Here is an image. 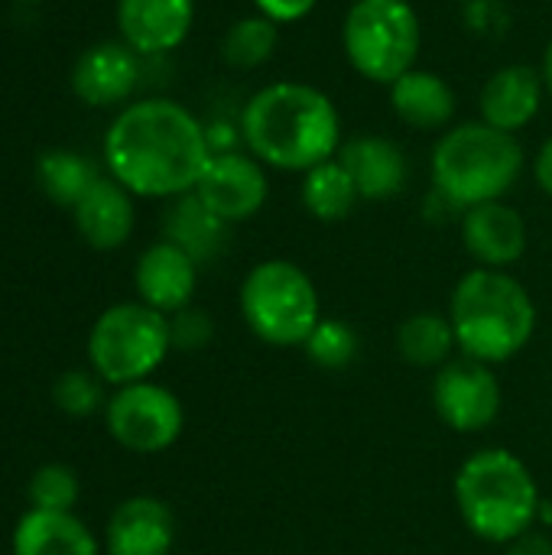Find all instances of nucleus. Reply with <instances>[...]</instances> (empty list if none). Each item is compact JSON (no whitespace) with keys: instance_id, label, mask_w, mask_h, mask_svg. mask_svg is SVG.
<instances>
[{"instance_id":"f257e3e1","label":"nucleus","mask_w":552,"mask_h":555,"mask_svg":"<svg viewBox=\"0 0 552 555\" xmlns=\"http://www.w3.org/2000/svg\"><path fill=\"white\" fill-rule=\"evenodd\" d=\"M211 153V140L195 114L166 98L124 107L104 137L111 179L143 198L192 192Z\"/></svg>"},{"instance_id":"f03ea898","label":"nucleus","mask_w":552,"mask_h":555,"mask_svg":"<svg viewBox=\"0 0 552 555\" xmlns=\"http://www.w3.org/2000/svg\"><path fill=\"white\" fill-rule=\"evenodd\" d=\"M241 137L260 163L309 172L338 156L342 117L325 91L303 81H273L244 104Z\"/></svg>"},{"instance_id":"7ed1b4c3","label":"nucleus","mask_w":552,"mask_h":555,"mask_svg":"<svg viewBox=\"0 0 552 555\" xmlns=\"http://www.w3.org/2000/svg\"><path fill=\"white\" fill-rule=\"evenodd\" d=\"M455 345L482 364L517 358L537 328V306L521 280L504 270L478 267L465 273L449 302Z\"/></svg>"},{"instance_id":"20e7f679","label":"nucleus","mask_w":552,"mask_h":555,"mask_svg":"<svg viewBox=\"0 0 552 555\" xmlns=\"http://www.w3.org/2000/svg\"><path fill=\"white\" fill-rule=\"evenodd\" d=\"M455 504L485 543H514L530 533L543 507L530 468L508 449H482L459 468Z\"/></svg>"},{"instance_id":"39448f33","label":"nucleus","mask_w":552,"mask_h":555,"mask_svg":"<svg viewBox=\"0 0 552 555\" xmlns=\"http://www.w3.org/2000/svg\"><path fill=\"white\" fill-rule=\"evenodd\" d=\"M524 169V146L485 120L452 127L433 150V185L459 208L501 202Z\"/></svg>"},{"instance_id":"423d86ee","label":"nucleus","mask_w":552,"mask_h":555,"mask_svg":"<svg viewBox=\"0 0 552 555\" xmlns=\"http://www.w3.org/2000/svg\"><path fill=\"white\" fill-rule=\"evenodd\" d=\"M241 315L260 341L296 348L306 345L322 322V306L306 270L290 260H264L244 276Z\"/></svg>"},{"instance_id":"0eeeda50","label":"nucleus","mask_w":552,"mask_h":555,"mask_svg":"<svg viewBox=\"0 0 552 555\" xmlns=\"http://www.w3.org/2000/svg\"><path fill=\"white\" fill-rule=\"evenodd\" d=\"M423 29L407 0H355L342 26V46L358 75L394 85L416 68Z\"/></svg>"},{"instance_id":"6e6552de","label":"nucleus","mask_w":552,"mask_h":555,"mask_svg":"<svg viewBox=\"0 0 552 555\" xmlns=\"http://www.w3.org/2000/svg\"><path fill=\"white\" fill-rule=\"evenodd\" d=\"M169 319L143 302H117L98 315L88 335V361L107 384L146 380L169 354Z\"/></svg>"},{"instance_id":"1a4fd4ad","label":"nucleus","mask_w":552,"mask_h":555,"mask_svg":"<svg viewBox=\"0 0 552 555\" xmlns=\"http://www.w3.org/2000/svg\"><path fill=\"white\" fill-rule=\"evenodd\" d=\"M104 420H107L111 439L120 449L137 452V455L166 452L182 436V426H185V413L176 393L150 380L120 387L107 400Z\"/></svg>"},{"instance_id":"9d476101","label":"nucleus","mask_w":552,"mask_h":555,"mask_svg":"<svg viewBox=\"0 0 552 555\" xmlns=\"http://www.w3.org/2000/svg\"><path fill=\"white\" fill-rule=\"evenodd\" d=\"M433 406L455 433H482L501 413V384L491 364L475 358L446 361L433 380Z\"/></svg>"},{"instance_id":"9b49d317","label":"nucleus","mask_w":552,"mask_h":555,"mask_svg":"<svg viewBox=\"0 0 552 555\" xmlns=\"http://www.w3.org/2000/svg\"><path fill=\"white\" fill-rule=\"evenodd\" d=\"M192 195L215 218L231 224V221H247L264 208L270 195V182L257 156L224 150V153H211Z\"/></svg>"},{"instance_id":"f8f14e48","label":"nucleus","mask_w":552,"mask_h":555,"mask_svg":"<svg viewBox=\"0 0 552 555\" xmlns=\"http://www.w3.org/2000/svg\"><path fill=\"white\" fill-rule=\"evenodd\" d=\"M198 263L172 241H159L146 247L137 260L133 283L140 293V302L163 312L176 315L192 302L195 283H198Z\"/></svg>"},{"instance_id":"ddd939ff","label":"nucleus","mask_w":552,"mask_h":555,"mask_svg":"<svg viewBox=\"0 0 552 555\" xmlns=\"http://www.w3.org/2000/svg\"><path fill=\"white\" fill-rule=\"evenodd\" d=\"M462 244L482 267L504 270L524 257L527 224L517 208H511L504 202H485V205L465 208Z\"/></svg>"},{"instance_id":"4468645a","label":"nucleus","mask_w":552,"mask_h":555,"mask_svg":"<svg viewBox=\"0 0 552 555\" xmlns=\"http://www.w3.org/2000/svg\"><path fill=\"white\" fill-rule=\"evenodd\" d=\"M195 16V0H117V26L133 52L176 49Z\"/></svg>"},{"instance_id":"2eb2a0df","label":"nucleus","mask_w":552,"mask_h":555,"mask_svg":"<svg viewBox=\"0 0 552 555\" xmlns=\"http://www.w3.org/2000/svg\"><path fill=\"white\" fill-rule=\"evenodd\" d=\"M543 91H547V81L540 68L504 65L482 88V98H478L482 120L504 133H517L540 114Z\"/></svg>"},{"instance_id":"dca6fc26","label":"nucleus","mask_w":552,"mask_h":555,"mask_svg":"<svg viewBox=\"0 0 552 555\" xmlns=\"http://www.w3.org/2000/svg\"><path fill=\"white\" fill-rule=\"evenodd\" d=\"M172 543L176 520L159 498H127L107 520L111 555H169Z\"/></svg>"},{"instance_id":"f3484780","label":"nucleus","mask_w":552,"mask_h":555,"mask_svg":"<svg viewBox=\"0 0 552 555\" xmlns=\"http://www.w3.org/2000/svg\"><path fill=\"white\" fill-rule=\"evenodd\" d=\"M137 75L140 65L127 42H98L75 62L72 91L91 107H107L133 91Z\"/></svg>"},{"instance_id":"a211bd4d","label":"nucleus","mask_w":552,"mask_h":555,"mask_svg":"<svg viewBox=\"0 0 552 555\" xmlns=\"http://www.w3.org/2000/svg\"><path fill=\"white\" fill-rule=\"evenodd\" d=\"M338 163L358 185V195L368 202H384L403 192L410 166L403 150L387 137H355L338 150Z\"/></svg>"},{"instance_id":"6ab92c4d","label":"nucleus","mask_w":552,"mask_h":555,"mask_svg":"<svg viewBox=\"0 0 552 555\" xmlns=\"http://www.w3.org/2000/svg\"><path fill=\"white\" fill-rule=\"evenodd\" d=\"M72 211L78 234L94 250H117L133 231V202L117 179H98Z\"/></svg>"},{"instance_id":"aec40b11","label":"nucleus","mask_w":552,"mask_h":555,"mask_svg":"<svg viewBox=\"0 0 552 555\" xmlns=\"http://www.w3.org/2000/svg\"><path fill=\"white\" fill-rule=\"evenodd\" d=\"M390 107L413 130H439L455 114V91L436 72L410 68L390 85Z\"/></svg>"},{"instance_id":"412c9836","label":"nucleus","mask_w":552,"mask_h":555,"mask_svg":"<svg viewBox=\"0 0 552 555\" xmlns=\"http://www.w3.org/2000/svg\"><path fill=\"white\" fill-rule=\"evenodd\" d=\"M13 555H98V543L75 514L29 511L13 530Z\"/></svg>"},{"instance_id":"4be33fe9","label":"nucleus","mask_w":552,"mask_h":555,"mask_svg":"<svg viewBox=\"0 0 552 555\" xmlns=\"http://www.w3.org/2000/svg\"><path fill=\"white\" fill-rule=\"evenodd\" d=\"M358 185L348 176V169L335 159L319 163L306 172L303 179V205L312 218L319 221H342L351 215L355 202H358Z\"/></svg>"},{"instance_id":"5701e85b","label":"nucleus","mask_w":552,"mask_h":555,"mask_svg":"<svg viewBox=\"0 0 552 555\" xmlns=\"http://www.w3.org/2000/svg\"><path fill=\"white\" fill-rule=\"evenodd\" d=\"M397 348H400L403 361L413 367H442L459 345H455V332H452L449 315L416 312L400 325Z\"/></svg>"},{"instance_id":"b1692460","label":"nucleus","mask_w":552,"mask_h":555,"mask_svg":"<svg viewBox=\"0 0 552 555\" xmlns=\"http://www.w3.org/2000/svg\"><path fill=\"white\" fill-rule=\"evenodd\" d=\"M36 179H39V189L62 208H75L81 202V195L101 179L94 163L78 156V153H68V150H49L39 156L36 163Z\"/></svg>"},{"instance_id":"393cba45","label":"nucleus","mask_w":552,"mask_h":555,"mask_svg":"<svg viewBox=\"0 0 552 555\" xmlns=\"http://www.w3.org/2000/svg\"><path fill=\"white\" fill-rule=\"evenodd\" d=\"M166 241L179 244L195 263L198 260H208L218 254L221 241H224V221L215 218L195 195H185L172 211H169V221H166Z\"/></svg>"},{"instance_id":"a878e982","label":"nucleus","mask_w":552,"mask_h":555,"mask_svg":"<svg viewBox=\"0 0 552 555\" xmlns=\"http://www.w3.org/2000/svg\"><path fill=\"white\" fill-rule=\"evenodd\" d=\"M280 42V33H277V23L267 20L264 13L257 16H244L238 20L228 33H224V42H221V55L231 68H257L264 65L273 49Z\"/></svg>"},{"instance_id":"bb28decb","label":"nucleus","mask_w":552,"mask_h":555,"mask_svg":"<svg viewBox=\"0 0 552 555\" xmlns=\"http://www.w3.org/2000/svg\"><path fill=\"white\" fill-rule=\"evenodd\" d=\"M303 348H306V358L316 367L345 371L358 358V335L351 332V325H345L338 319H322Z\"/></svg>"},{"instance_id":"cd10ccee","label":"nucleus","mask_w":552,"mask_h":555,"mask_svg":"<svg viewBox=\"0 0 552 555\" xmlns=\"http://www.w3.org/2000/svg\"><path fill=\"white\" fill-rule=\"evenodd\" d=\"M78 475L68 465H42L29 478V504L33 511L72 514L78 501Z\"/></svg>"},{"instance_id":"c85d7f7f","label":"nucleus","mask_w":552,"mask_h":555,"mask_svg":"<svg viewBox=\"0 0 552 555\" xmlns=\"http://www.w3.org/2000/svg\"><path fill=\"white\" fill-rule=\"evenodd\" d=\"M52 400L62 413L68 416H91L101 406V387L91 374L85 371H68L55 380L52 387Z\"/></svg>"},{"instance_id":"c756f323","label":"nucleus","mask_w":552,"mask_h":555,"mask_svg":"<svg viewBox=\"0 0 552 555\" xmlns=\"http://www.w3.org/2000/svg\"><path fill=\"white\" fill-rule=\"evenodd\" d=\"M169 338H172V348L179 351H198L211 341V319L202 309L185 306L182 312L169 319Z\"/></svg>"},{"instance_id":"7c9ffc66","label":"nucleus","mask_w":552,"mask_h":555,"mask_svg":"<svg viewBox=\"0 0 552 555\" xmlns=\"http://www.w3.org/2000/svg\"><path fill=\"white\" fill-rule=\"evenodd\" d=\"M319 0H254V7L273 23H296L316 10Z\"/></svg>"},{"instance_id":"2f4dec72","label":"nucleus","mask_w":552,"mask_h":555,"mask_svg":"<svg viewBox=\"0 0 552 555\" xmlns=\"http://www.w3.org/2000/svg\"><path fill=\"white\" fill-rule=\"evenodd\" d=\"M508 555H552V540L543 533H524L511 543Z\"/></svg>"},{"instance_id":"473e14b6","label":"nucleus","mask_w":552,"mask_h":555,"mask_svg":"<svg viewBox=\"0 0 552 555\" xmlns=\"http://www.w3.org/2000/svg\"><path fill=\"white\" fill-rule=\"evenodd\" d=\"M534 176H537V185L552 198V137L540 146L537 153V163H534Z\"/></svg>"},{"instance_id":"72a5a7b5","label":"nucleus","mask_w":552,"mask_h":555,"mask_svg":"<svg viewBox=\"0 0 552 555\" xmlns=\"http://www.w3.org/2000/svg\"><path fill=\"white\" fill-rule=\"evenodd\" d=\"M543 81H547V91H550V98H552V42L547 46V55H543Z\"/></svg>"}]
</instances>
